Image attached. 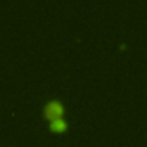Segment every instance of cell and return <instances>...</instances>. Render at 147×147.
I'll return each instance as SVG.
<instances>
[{
	"instance_id": "1",
	"label": "cell",
	"mask_w": 147,
	"mask_h": 147,
	"mask_svg": "<svg viewBox=\"0 0 147 147\" xmlns=\"http://www.w3.org/2000/svg\"><path fill=\"white\" fill-rule=\"evenodd\" d=\"M43 114H45V118H47L49 121L61 119L62 114H64V106H62V102H59V100H50V102H47V106H45V109H43Z\"/></svg>"
},
{
	"instance_id": "2",
	"label": "cell",
	"mask_w": 147,
	"mask_h": 147,
	"mask_svg": "<svg viewBox=\"0 0 147 147\" xmlns=\"http://www.w3.org/2000/svg\"><path fill=\"white\" fill-rule=\"evenodd\" d=\"M50 130L54 131V133H64L66 130H67V123L61 118V119H55V121H50Z\"/></svg>"
}]
</instances>
